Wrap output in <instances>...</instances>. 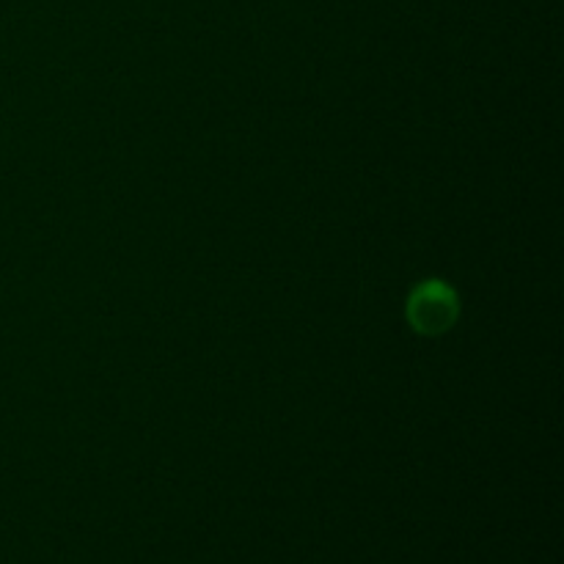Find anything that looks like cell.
<instances>
[{
	"label": "cell",
	"mask_w": 564,
	"mask_h": 564,
	"mask_svg": "<svg viewBox=\"0 0 564 564\" xmlns=\"http://www.w3.org/2000/svg\"><path fill=\"white\" fill-rule=\"evenodd\" d=\"M455 297H452L449 290H444L438 284H430L424 290H419L411 303V319L416 323L419 330H427V334L444 330L452 323V317H455Z\"/></svg>",
	"instance_id": "6da1fadb"
}]
</instances>
